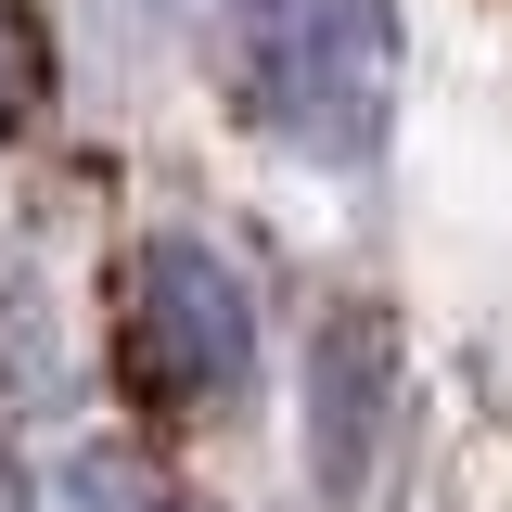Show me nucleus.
<instances>
[{"label": "nucleus", "instance_id": "nucleus-1", "mask_svg": "<svg viewBox=\"0 0 512 512\" xmlns=\"http://www.w3.org/2000/svg\"><path fill=\"white\" fill-rule=\"evenodd\" d=\"M231 90L308 167L384 154V128H397V0H231Z\"/></svg>", "mask_w": 512, "mask_h": 512}, {"label": "nucleus", "instance_id": "nucleus-2", "mask_svg": "<svg viewBox=\"0 0 512 512\" xmlns=\"http://www.w3.org/2000/svg\"><path fill=\"white\" fill-rule=\"evenodd\" d=\"M116 372L141 410L167 423H205L256 384V295L244 269L192 231H154V244L116 269Z\"/></svg>", "mask_w": 512, "mask_h": 512}, {"label": "nucleus", "instance_id": "nucleus-3", "mask_svg": "<svg viewBox=\"0 0 512 512\" xmlns=\"http://www.w3.org/2000/svg\"><path fill=\"white\" fill-rule=\"evenodd\" d=\"M384 423H397V333H384V308H333V320H320V359H308V461H320V500H359V487H372Z\"/></svg>", "mask_w": 512, "mask_h": 512}, {"label": "nucleus", "instance_id": "nucleus-4", "mask_svg": "<svg viewBox=\"0 0 512 512\" xmlns=\"http://www.w3.org/2000/svg\"><path fill=\"white\" fill-rule=\"evenodd\" d=\"M64 500L77 512H192L180 487H167L154 461H128V448H77V461H64Z\"/></svg>", "mask_w": 512, "mask_h": 512}, {"label": "nucleus", "instance_id": "nucleus-5", "mask_svg": "<svg viewBox=\"0 0 512 512\" xmlns=\"http://www.w3.org/2000/svg\"><path fill=\"white\" fill-rule=\"evenodd\" d=\"M39 77H52V64H39V26H26V0H0V141L39 116Z\"/></svg>", "mask_w": 512, "mask_h": 512}, {"label": "nucleus", "instance_id": "nucleus-6", "mask_svg": "<svg viewBox=\"0 0 512 512\" xmlns=\"http://www.w3.org/2000/svg\"><path fill=\"white\" fill-rule=\"evenodd\" d=\"M0 512H26V474H13V448H0Z\"/></svg>", "mask_w": 512, "mask_h": 512}]
</instances>
